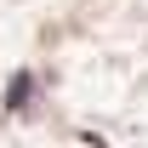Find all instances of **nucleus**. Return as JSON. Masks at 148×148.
<instances>
[{
	"label": "nucleus",
	"instance_id": "f257e3e1",
	"mask_svg": "<svg viewBox=\"0 0 148 148\" xmlns=\"http://www.w3.org/2000/svg\"><path fill=\"white\" fill-rule=\"evenodd\" d=\"M29 91H34V80H29V74H17V80H12V91H6V108H23V103H29Z\"/></svg>",
	"mask_w": 148,
	"mask_h": 148
}]
</instances>
